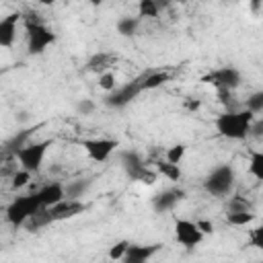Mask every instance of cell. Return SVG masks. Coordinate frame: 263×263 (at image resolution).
<instances>
[{
  "label": "cell",
  "mask_w": 263,
  "mask_h": 263,
  "mask_svg": "<svg viewBox=\"0 0 263 263\" xmlns=\"http://www.w3.org/2000/svg\"><path fill=\"white\" fill-rule=\"evenodd\" d=\"M255 121L257 117L249 113L247 109H230L214 119V127L222 138L238 142V140H245L253 132Z\"/></svg>",
  "instance_id": "1"
},
{
  "label": "cell",
  "mask_w": 263,
  "mask_h": 263,
  "mask_svg": "<svg viewBox=\"0 0 263 263\" xmlns=\"http://www.w3.org/2000/svg\"><path fill=\"white\" fill-rule=\"evenodd\" d=\"M51 146V140H41V142H27L14 148V158L18 160V168L37 175L43 166L45 154Z\"/></svg>",
  "instance_id": "2"
},
{
  "label": "cell",
  "mask_w": 263,
  "mask_h": 263,
  "mask_svg": "<svg viewBox=\"0 0 263 263\" xmlns=\"http://www.w3.org/2000/svg\"><path fill=\"white\" fill-rule=\"evenodd\" d=\"M236 183V171L232 164H218L203 179V189L212 197H228Z\"/></svg>",
  "instance_id": "3"
},
{
  "label": "cell",
  "mask_w": 263,
  "mask_h": 263,
  "mask_svg": "<svg viewBox=\"0 0 263 263\" xmlns=\"http://www.w3.org/2000/svg\"><path fill=\"white\" fill-rule=\"evenodd\" d=\"M25 35H27V51L31 55H39L55 43V33L37 18H29L25 23Z\"/></svg>",
  "instance_id": "4"
},
{
  "label": "cell",
  "mask_w": 263,
  "mask_h": 263,
  "mask_svg": "<svg viewBox=\"0 0 263 263\" xmlns=\"http://www.w3.org/2000/svg\"><path fill=\"white\" fill-rule=\"evenodd\" d=\"M41 210V203H39V199H37V193H27V195H18V197H14L8 205H6V222L10 224V226H14V228H18V226H25L27 224V220L35 214V212H39Z\"/></svg>",
  "instance_id": "5"
},
{
  "label": "cell",
  "mask_w": 263,
  "mask_h": 263,
  "mask_svg": "<svg viewBox=\"0 0 263 263\" xmlns=\"http://www.w3.org/2000/svg\"><path fill=\"white\" fill-rule=\"evenodd\" d=\"M203 82H210L218 92H232L240 86L242 74L234 66H222L212 70L208 76H203Z\"/></svg>",
  "instance_id": "6"
},
{
  "label": "cell",
  "mask_w": 263,
  "mask_h": 263,
  "mask_svg": "<svg viewBox=\"0 0 263 263\" xmlns=\"http://www.w3.org/2000/svg\"><path fill=\"white\" fill-rule=\"evenodd\" d=\"M80 146H82V150L86 152V156L92 162L103 164L119 148V142L115 138H86V140L80 142Z\"/></svg>",
  "instance_id": "7"
},
{
  "label": "cell",
  "mask_w": 263,
  "mask_h": 263,
  "mask_svg": "<svg viewBox=\"0 0 263 263\" xmlns=\"http://www.w3.org/2000/svg\"><path fill=\"white\" fill-rule=\"evenodd\" d=\"M173 232H175V240L185 249H195L205 238L201 234V230L197 228V224L193 220H187V218H177L173 224Z\"/></svg>",
  "instance_id": "8"
},
{
  "label": "cell",
  "mask_w": 263,
  "mask_h": 263,
  "mask_svg": "<svg viewBox=\"0 0 263 263\" xmlns=\"http://www.w3.org/2000/svg\"><path fill=\"white\" fill-rule=\"evenodd\" d=\"M144 92L142 90V84H140V78H134L121 86H117L113 92H109L105 97V105L111 107V109H123L125 105H129L134 99H138V95Z\"/></svg>",
  "instance_id": "9"
},
{
  "label": "cell",
  "mask_w": 263,
  "mask_h": 263,
  "mask_svg": "<svg viewBox=\"0 0 263 263\" xmlns=\"http://www.w3.org/2000/svg\"><path fill=\"white\" fill-rule=\"evenodd\" d=\"M49 210V216H51V222H64V220H70L78 214H82L86 210V205L82 203V199H68L64 197L60 203L47 208Z\"/></svg>",
  "instance_id": "10"
},
{
  "label": "cell",
  "mask_w": 263,
  "mask_h": 263,
  "mask_svg": "<svg viewBox=\"0 0 263 263\" xmlns=\"http://www.w3.org/2000/svg\"><path fill=\"white\" fill-rule=\"evenodd\" d=\"M160 249H162L160 242H152V245H134V242H129L121 263H148Z\"/></svg>",
  "instance_id": "11"
},
{
  "label": "cell",
  "mask_w": 263,
  "mask_h": 263,
  "mask_svg": "<svg viewBox=\"0 0 263 263\" xmlns=\"http://www.w3.org/2000/svg\"><path fill=\"white\" fill-rule=\"evenodd\" d=\"M183 197H185L183 189H175V187L164 189V191H160L152 197V208H154L156 214H166V212H173Z\"/></svg>",
  "instance_id": "12"
},
{
  "label": "cell",
  "mask_w": 263,
  "mask_h": 263,
  "mask_svg": "<svg viewBox=\"0 0 263 263\" xmlns=\"http://www.w3.org/2000/svg\"><path fill=\"white\" fill-rule=\"evenodd\" d=\"M18 21H21L18 12H10L0 18V47L2 49H10L14 45L16 33H18Z\"/></svg>",
  "instance_id": "13"
},
{
  "label": "cell",
  "mask_w": 263,
  "mask_h": 263,
  "mask_svg": "<svg viewBox=\"0 0 263 263\" xmlns=\"http://www.w3.org/2000/svg\"><path fill=\"white\" fill-rule=\"evenodd\" d=\"M37 193V199L41 203V208H51L55 203H60L64 197H66V191H64V183L62 181H51V183H45L41 189L35 191Z\"/></svg>",
  "instance_id": "14"
},
{
  "label": "cell",
  "mask_w": 263,
  "mask_h": 263,
  "mask_svg": "<svg viewBox=\"0 0 263 263\" xmlns=\"http://www.w3.org/2000/svg\"><path fill=\"white\" fill-rule=\"evenodd\" d=\"M127 177H129L132 181H138V183L148 185V187L156 185V181H158V173H156L154 168H150L148 164H142L140 168H136V171H134V173H129Z\"/></svg>",
  "instance_id": "15"
},
{
  "label": "cell",
  "mask_w": 263,
  "mask_h": 263,
  "mask_svg": "<svg viewBox=\"0 0 263 263\" xmlns=\"http://www.w3.org/2000/svg\"><path fill=\"white\" fill-rule=\"evenodd\" d=\"M138 78H140L142 90H152V88H158L160 84H164L168 80V72H146Z\"/></svg>",
  "instance_id": "16"
},
{
  "label": "cell",
  "mask_w": 263,
  "mask_h": 263,
  "mask_svg": "<svg viewBox=\"0 0 263 263\" xmlns=\"http://www.w3.org/2000/svg\"><path fill=\"white\" fill-rule=\"evenodd\" d=\"M156 173H158V177H164V179H168V181H173V183H177L181 177H183V173H181V166L179 164H171V162H166V160H156V168H154Z\"/></svg>",
  "instance_id": "17"
},
{
  "label": "cell",
  "mask_w": 263,
  "mask_h": 263,
  "mask_svg": "<svg viewBox=\"0 0 263 263\" xmlns=\"http://www.w3.org/2000/svg\"><path fill=\"white\" fill-rule=\"evenodd\" d=\"M90 179H76V181H70V183H66L64 185V191H66V197L68 199H80L84 193H86V189L90 187Z\"/></svg>",
  "instance_id": "18"
},
{
  "label": "cell",
  "mask_w": 263,
  "mask_h": 263,
  "mask_svg": "<svg viewBox=\"0 0 263 263\" xmlns=\"http://www.w3.org/2000/svg\"><path fill=\"white\" fill-rule=\"evenodd\" d=\"M115 27H117V33H119L121 37H132V35L138 33L140 18H138V16H121Z\"/></svg>",
  "instance_id": "19"
},
{
  "label": "cell",
  "mask_w": 263,
  "mask_h": 263,
  "mask_svg": "<svg viewBox=\"0 0 263 263\" xmlns=\"http://www.w3.org/2000/svg\"><path fill=\"white\" fill-rule=\"evenodd\" d=\"M257 220V214L255 212H228L226 214V222L230 226H236V228H242V226H249L251 222Z\"/></svg>",
  "instance_id": "20"
},
{
  "label": "cell",
  "mask_w": 263,
  "mask_h": 263,
  "mask_svg": "<svg viewBox=\"0 0 263 263\" xmlns=\"http://www.w3.org/2000/svg\"><path fill=\"white\" fill-rule=\"evenodd\" d=\"M51 224V216H49V210L47 208H41L39 212H35L29 220H27V228L29 230H39V228H43V226H49Z\"/></svg>",
  "instance_id": "21"
},
{
  "label": "cell",
  "mask_w": 263,
  "mask_h": 263,
  "mask_svg": "<svg viewBox=\"0 0 263 263\" xmlns=\"http://www.w3.org/2000/svg\"><path fill=\"white\" fill-rule=\"evenodd\" d=\"M160 8H162V4H158L154 0H140L138 2V18L140 21L142 18H154V16H158Z\"/></svg>",
  "instance_id": "22"
},
{
  "label": "cell",
  "mask_w": 263,
  "mask_h": 263,
  "mask_svg": "<svg viewBox=\"0 0 263 263\" xmlns=\"http://www.w3.org/2000/svg\"><path fill=\"white\" fill-rule=\"evenodd\" d=\"M111 62H113V55H109V53H95L90 60H88V64H86V68L90 70V72H107V68L111 66Z\"/></svg>",
  "instance_id": "23"
},
{
  "label": "cell",
  "mask_w": 263,
  "mask_h": 263,
  "mask_svg": "<svg viewBox=\"0 0 263 263\" xmlns=\"http://www.w3.org/2000/svg\"><path fill=\"white\" fill-rule=\"evenodd\" d=\"M185 154H187V144H173L171 148H166V152H164V158L162 160H166V162H171V164H179L181 166V160L185 158Z\"/></svg>",
  "instance_id": "24"
},
{
  "label": "cell",
  "mask_w": 263,
  "mask_h": 263,
  "mask_svg": "<svg viewBox=\"0 0 263 263\" xmlns=\"http://www.w3.org/2000/svg\"><path fill=\"white\" fill-rule=\"evenodd\" d=\"M249 173H251L257 181H263V152H261V150H253V152H251Z\"/></svg>",
  "instance_id": "25"
},
{
  "label": "cell",
  "mask_w": 263,
  "mask_h": 263,
  "mask_svg": "<svg viewBox=\"0 0 263 263\" xmlns=\"http://www.w3.org/2000/svg\"><path fill=\"white\" fill-rule=\"evenodd\" d=\"M97 84H99L101 90H105V92L109 95V92H113V90L117 88V78H115V74H113L111 70H107V72H101V74H99Z\"/></svg>",
  "instance_id": "26"
},
{
  "label": "cell",
  "mask_w": 263,
  "mask_h": 263,
  "mask_svg": "<svg viewBox=\"0 0 263 263\" xmlns=\"http://www.w3.org/2000/svg\"><path fill=\"white\" fill-rule=\"evenodd\" d=\"M228 212H255V210H253V203H251L249 199L234 195V197H230V199H228L226 214H228Z\"/></svg>",
  "instance_id": "27"
},
{
  "label": "cell",
  "mask_w": 263,
  "mask_h": 263,
  "mask_svg": "<svg viewBox=\"0 0 263 263\" xmlns=\"http://www.w3.org/2000/svg\"><path fill=\"white\" fill-rule=\"evenodd\" d=\"M245 109L257 117V115L263 111V92H261V90L253 92V95L247 99V103H245Z\"/></svg>",
  "instance_id": "28"
},
{
  "label": "cell",
  "mask_w": 263,
  "mask_h": 263,
  "mask_svg": "<svg viewBox=\"0 0 263 263\" xmlns=\"http://www.w3.org/2000/svg\"><path fill=\"white\" fill-rule=\"evenodd\" d=\"M33 179V175L31 173H27V171H23V168H16L14 173H12V177H10V185H12V189H23V187H27L29 185V181Z\"/></svg>",
  "instance_id": "29"
},
{
  "label": "cell",
  "mask_w": 263,
  "mask_h": 263,
  "mask_svg": "<svg viewBox=\"0 0 263 263\" xmlns=\"http://www.w3.org/2000/svg\"><path fill=\"white\" fill-rule=\"evenodd\" d=\"M127 247H129V240H117L115 245H111L109 247V259L111 261H121L123 259V255H125V251H127Z\"/></svg>",
  "instance_id": "30"
},
{
  "label": "cell",
  "mask_w": 263,
  "mask_h": 263,
  "mask_svg": "<svg viewBox=\"0 0 263 263\" xmlns=\"http://www.w3.org/2000/svg\"><path fill=\"white\" fill-rule=\"evenodd\" d=\"M195 224H197V228L201 230V234H203V236H205V234H212V232H214V224H212L210 220H203V218H201V220H197Z\"/></svg>",
  "instance_id": "31"
},
{
  "label": "cell",
  "mask_w": 263,
  "mask_h": 263,
  "mask_svg": "<svg viewBox=\"0 0 263 263\" xmlns=\"http://www.w3.org/2000/svg\"><path fill=\"white\" fill-rule=\"evenodd\" d=\"M92 109H95V103H92V101H86V99H84V101L78 103V111H80L82 115H88Z\"/></svg>",
  "instance_id": "32"
},
{
  "label": "cell",
  "mask_w": 263,
  "mask_h": 263,
  "mask_svg": "<svg viewBox=\"0 0 263 263\" xmlns=\"http://www.w3.org/2000/svg\"><path fill=\"white\" fill-rule=\"evenodd\" d=\"M261 236H263V228H255L253 230V245L255 247H261L263 245V238Z\"/></svg>",
  "instance_id": "33"
},
{
  "label": "cell",
  "mask_w": 263,
  "mask_h": 263,
  "mask_svg": "<svg viewBox=\"0 0 263 263\" xmlns=\"http://www.w3.org/2000/svg\"><path fill=\"white\" fill-rule=\"evenodd\" d=\"M199 105H201L199 101H187V103H185V107H187V109H191V111H195V109H199Z\"/></svg>",
  "instance_id": "34"
},
{
  "label": "cell",
  "mask_w": 263,
  "mask_h": 263,
  "mask_svg": "<svg viewBox=\"0 0 263 263\" xmlns=\"http://www.w3.org/2000/svg\"><path fill=\"white\" fill-rule=\"evenodd\" d=\"M0 166H2V156H0Z\"/></svg>",
  "instance_id": "35"
},
{
  "label": "cell",
  "mask_w": 263,
  "mask_h": 263,
  "mask_svg": "<svg viewBox=\"0 0 263 263\" xmlns=\"http://www.w3.org/2000/svg\"><path fill=\"white\" fill-rule=\"evenodd\" d=\"M0 76H2V70H0Z\"/></svg>",
  "instance_id": "36"
}]
</instances>
